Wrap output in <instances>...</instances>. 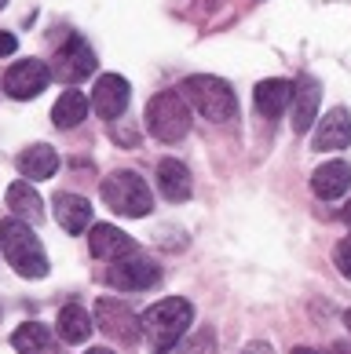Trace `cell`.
<instances>
[{"label":"cell","instance_id":"6da1fadb","mask_svg":"<svg viewBox=\"0 0 351 354\" xmlns=\"http://www.w3.org/2000/svg\"><path fill=\"white\" fill-rule=\"evenodd\" d=\"M0 248H4V259L15 267L19 278H48V256L44 245L37 241V234L26 227L22 219H0Z\"/></svg>","mask_w":351,"mask_h":354},{"label":"cell","instance_id":"7a4b0ae2","mask_svg":"<svg viewBox=\"0 0 351 354\" xmlns=\"http://www.w3.org/2000/svg\"><path fill=\"white\" fill-rule=\"evenodd\" d=\"M194 322V307L187 299L179 296H168V299H158V304H150V310L143 314V329L150 336V347L154 354H168L179 339L187 336Z\"/></svg>","mask_w":351,"mask_h":354},{"label":"cell","instance_id":"3957f363","mask_svg":"<svg viewBox=\"0 0 351 354\" xmlns=\"http://www.w3.org/2000/svg\"><path fill=\"white\" fill-rule=\"evenodd\" d=\"M102 201H107L117 216H128V219H143L154 208V194H150V183L143 179L132 168H117L102 179Z\"/></svg>","mask_w":351,"mask_h":354},{"label":"cell","instance_id":"277c9868","mask_svg":"<svg viewBox=\"0 0 351 354\" xmlns=\"http://www.w3.org/2000/svg\"><path fill=\"white\" fill-rule=\"evenodd\" d=\"M183 95L201 117H209V121H216V124L234 121V113H238V99H234V91H231V84L224 81V77L194 73V77L183 81Z\"/></svg>","mask_w":351,"mask_h":354},{"label":"cell","instance_id":"5b68a950","mask_svg":"<svg viewBox=\"0 0 351 354\" xmlns=\"http://www.w3.org/2000/svg\"><path fill=\"white\" fill-rule=\"evenodd\" d=\"M147 128L161 142H179L190 132V106L179 91H158L147 102Z\"/></svg>","mask_w":351,"mask_h":354},{"label":"cell","instance_id":"8992f818","mask_svg":"<svg viewBox=\"0 0 351 354\" xmlns=\"http://www.w3.org/2000/svg\"><path fill=\"white\" fill-rule=\"evenodd\" d=\"M107 281L114 288H121V292H147V288H154L161 281V270L154 259L139 256V248H136V252L114 259V267L107 270Z\"/></svg>","mask_w":351,"mask_h":354},{"label":"cell","instance_id":"52a82bcc","mask_svg":"<svg viewBox=\"0 0 351 354\" xmlns=\"http://www.w3.org/2000/svg\"><path fill=\"white\" fill-rule=\"evenodd\" d=\"M92 70H96L92 44H88L81 33H70L66 41H62V48L55 51L51 77H59V81H66V84H77V81H84V77H92Z\"/></svg>","mask_w":351,"mask_h":354},{"label":"cell","instance_id":"ba28073f","mask_svg":"<svg viewBox=\"0 0 351 354\" xmlns=\"http://www.w3.org/2000/svg\"><path fill=\"white\" fill-rule=\"evenodd\" d=\"M51 84V66L41 59H19L4 70V91L11 99H37Z\"/></svg>","mask_w":351,"mask_h":354},{"label":"cell","instance_id":"9c48e42d","mask_svg":"<svg viewBox=\"0 0 351 354\" xmlns=\"http://www.w3.org/2000/svg\"><path fill=\"white\" fill-rule=\"evenodd\" d=\"M96 329H99V333H107L114 344L132 347L136 339H139V318L121 304V299L102 296L99 304H96Z\"/></svg>","mask_w":351,"mask_h":354},{"label":"cell","instance_id":"30bf717a","mask_svg":"<svg viewBox=\"0 0 351 354\" xmlns=\"http://www.w3.org/2000/svg\"><path fill=\"white\" fill-rule=\"evenodd\" d=\"M128 99H132V88L121 73H102L92 88V110L102 121H117L128 110Z\"/></svg>","mask_w":351,"mask_h":354},{"label":"cell","instance_id":"8fae6325","mask_svg":"<svg viewBox=\"0 0 351 354\" xmlns=\"http://www.w3.org/2000/svg\"><path fill=\"white\" fill-rule=\"evenodd\" d=\"M351 142V113L344 106H333L326 117H318L315 139H311V150H344Z\"/></svg>","mask_w":351,"mask_h":354},{"label":"cell","instance_id":"7c38bea8","mask_svg":"<svg viewBox=\"0 0 351 354\" xmlns=\"http://www.w3.org/2000/svg\"><path fill=\"white\" fill-rule=\"evenodd\" d=\"M318 102H322V91L318 84L311 81V77H304L300 84H293V117H289V124H293V136H307L311 132V124L318 121Z\"/></svg>","mask_w":351,"mask_h":354},{"label":"cell","instance_id":"4fadbf2b","mask_svg":"<svg viewBox=\"0 0 351 354\" xmlns=\"http://www.w3.org/2000/svg\"><path fill=\"white\" fill-rule=\"evenodd\" d=\"M311 190H315V198L322 201H336L344 198L351 190V165L348 161H326L315 168V176H311Z\"/></svg>","mask_w":351,"mask_h":354},{"label":"cell","instance_id":"5bb4252c","mask_svg":"<svg viewBox=\"0 0 351 354\" xmlns=\"http://www.w3.org/2000/svg\"><path fill=\"white\" fill-rule=\"evenodd\" d=\"M88 248H92L96 259H110V263H114V259L136 252V241L128 238L125 230L110 227V223H96V227H92V238H88Z\"/></svg>","mask_w":351,"mask_h":354},{"label":"cell","instance_id":"9a60e30c","mask_svg":"<svg viewBox=\"0 0 351 354\" xmlns=\"http://www.w3.org/2000/svg\"><path fill=\"white\" fill-rule=\"evenodd\" d=\"M256 110L260 117H267V121H275V117H282V110L293 102V81H282V77H271V81H260L256 91Z\"/></svg>","mask_w":351,"mask_h":354},{"label":"cell","instance_id":"2e32d148","mask_svg":"<svg viewBox=\"0 0 351 354\" xmlns=\"http://www.w3.org/2000/svg\"><path fill=\"white\" fill-rule=\"evenodd\" d=\"M158 187L161 194L172 205L179 201H187L190 198V190H194V183H190V168L183 161H176V157H165V161L158 165Z\"/></svg>","mask_w":351,"mask_h":354},{"label":"cell","instance_id":"e0dca14e","mask_svg":"<svg viewBox=\"0 0 351 354\" xmlns=\"http://www.w3.org/2000/svg\"><path fill=\"white\" fill-rule=\"evenodd\" d=\"M55 219L66 234H84L88 223H92V205H88L81 194H55Z\"/></svg>","mask_w":351,"mask_h":354},{"label":"cell","instance_id":"ac0fdd59","mask_svg":"<svg viewBox=\"0 0 351 354\" xmlns=\"http://www.w3.org/2000/svg\"><path fill=\"white\" fill-rule=\"evenodd\" d=\"M15 165H19V172L26 179H51L59 172V153L48 147V142H37V147H26L19 157H15Z\"/></svg>","mask_w":351,"mask_h":354},{"label":"cell","instance_id":"d6986e66","mask_svg":"<svg viewBox=\"0 0 351 354\" xmlns=\"http://www.w3.org/2000/svg\"><path fill=\"white\" fill-rule=\"evenodd\" d=\"M55 329H59V339H62V344H84V339L92 336L96 325H92V314H88L84 307L70 304V307H62V310H59Z\"/></svg>","mask_w":351,"mask_h":354},{"label":"cell","instance_id":"ffe728a7","mask_svg":"<svg viewBox=\"0 0 351 354\" xmlns=\"http://www.w3.org/2000/svg\"><path fill=\"white\" fill-rule=\"evenodd\" d=\"M8 208L15 212V219H33V223H41L44 219V201H41V194L33 190V183H11L8 187Z\"/></svg>","mask_w":351,"mask_h":354},{"label":"cell","instance_id":"44dd1931","mask_svg":"<svg viewBox=\"0 0 351 354\" xmlns=\"http://www.w3.org/2000/svg\"><path fill=\"white\" fill-rule=\"evenodd\" d=\"M88 117V95L84 91H62L55 99V106H51V124L55 128H77Z\"/></svg>","mask_w":351,"mask_h":354},{"label":"cell","instance_id":"7402d4cb","mask_svg":"<svg viewBox=\"0 0 351 354\" xmlns=\"http://www.w3.org/2000/svg\"><path fill=\"white\" fill-rule=\"evenodd\" d=\"M11 347H15L19 354H48L51 351V336H48L44 325L26 322V325H19V329L11 333Z\"/></svg>","mask_w":351,"mask_h":354},{"label":"cell","instance_id":"603a6c76","mask_svg":"<svg viewBox=\"0 0 351 354\" xmlns=\"http://www.w3.org/2000/svg\"><path fill=\"white\" fill-rule=\"evenodd\" d=\"M333 263H336V270H341L344 278L351 281V238H344L341 245L333 248Z\"/></svg>","mask_w":351,"mask_h":354},{"label":"cell","instance_id":"cb8c5ba5","mask_svg":"<svg viewBox=\"0 0 351 354\" xmlns=\"http://www.w3.org/2000/svg\"><path fill=\"white\" fill-rule=\"evenodd\" d=\"M15 48H19L15 33H4V30H0V59H4V55H15Z\"/></svg>","mask_w":351,"mask_h":354},{"label":"cell","instance_id":"d4e9b609","mask_svg":"<svg viewBox=\"0 0 351 354\" xmlns=\"http://www.w3.org/2000/svg\"><path fill=\"white\" fill-rule=\"evenodd\" d=\"M242 354H275V351H271L267 344H249V347H245Z\"/></svg>","mask_w":351,"mask_h":354},{"label":"cell","instance_id":"484cf974","mask_svg":"<svg viewBox=\"0 0 351 354\" xmlns=\"http://www.w3.org/2000/svg\"><path fill=\"white\" fill-rule=\"evenodd\" d=\"M333 354H351V344H348V339H341V344H333Z\"/></svg>","mask_w":351,"mask_h":354},{"label":"cell","instance_id":"4316f807","mask_svg":"<svg viewBox=\"0 0 351 354\" xmlns=\"http://www.w3.org/2000/svg\"><path fill=\"white\" fill-rule=\"evenodd\" d=\"M341 219H344V223H348V230H351V201H348V205H344V212H341Z\"/></svg>","mask_w":351,"mask_h":354},{"label":"cell","instance_id":"83f0119b","mask_svg":"<svg viewBox=\"0 0 351 354\" xmlns=\"http://www.w3.org/2000/svg\"><path fill=\"white\" fill-rule=\"evenodd\" d=\"M84 354H114V351H107V347H88Z\"/></svg>","mask_w":351,"mask_h":354},{"label":"cell","instance_id":"f1b7e54d","mask_svg":"<svg viewBox=\"0 0 351 354\" xmlns=\"http://www.w3.org/2000/svg\"><path fill=\"white\" fill-rule=\"evenodd\" d=\"M293 354H318V351H311V347H293Z\"/></svg>","mask_w":351,"mask_h":354},{"label":"cell","instance_id":"f546056e","mask_svg":"<svg viewBox=\"0 0 351 354\" xmlns=\"http://www.w3.org/2000/svg\"><path fill=\"white\" fill-rule=\"evenodd\" d=\"M344 325H348V333H351V310H344Z\"/></svg>","mask_w":351,"mask_h":354},{"label":"cell","instance_id":"4dcf8cb0","mask_svg":"<svg viewBox=\"0 0 351 354\" xmlns=\"http://www.w3.org/2000/svg\"><path fill=\"white\" fill-rule=\"evenodd\" d=\"M4 4H8V0H0V11H4Z\"/></svg>","mask_w":351,"mask_h":354}]
</instances>
